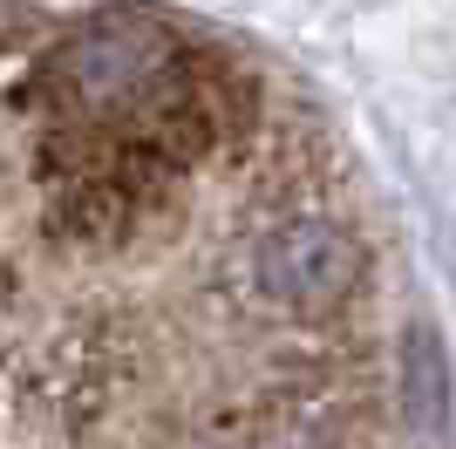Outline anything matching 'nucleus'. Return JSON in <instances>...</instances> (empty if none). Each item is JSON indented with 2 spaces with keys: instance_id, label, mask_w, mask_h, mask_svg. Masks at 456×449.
Listing matches in <instances>:
<instances>
[{
  "instance_id": "f257e3e1",
  "label": "nucleus",
  "mask_w": 456,
  "mask_h": 449,
  "mask_svg": "<svg viewBox=\"0 0 456 449\" xmlns=\"http://www.w3.org/2000/svg\"><path fill=\"white\" fill-rule=\"evenodd\" d=\"M362 273H368L362 239L334 218H286L259 245V293L280 299L286 314H300V320H321L334 306H347Z\"/></svg>"
}]
</instances>
